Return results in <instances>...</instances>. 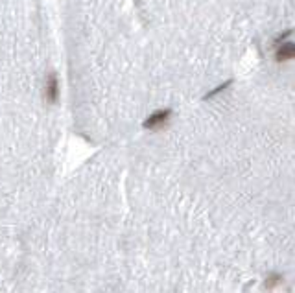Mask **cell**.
<instances>
[{"label": "cell", "mask_w": 295, "mask_h": 293, "mask_svg": "<svg viewBox=\"0 0 295 293\" xmlns=\"http://www.w3.org/2000/svg\"><path fill=\"white\" fill-rule=\"evenodd\" d=\"M44 98L48 104H55L59 100V80L54 72L48 74L46 78V85H44Z\"/></svg>", "instance_id": "cell-2"}, {"label": "cell", "mask_w": 295, "mask_h": 293, "mask_svg": "<svg viewBox=\"0 0 295 293\" xmlns=\"http://www.w3.org/2000/svg\"><path fill=\"white\" fill-rule=\"evenodd\" d=\"M294 57H295V46H294V43H292L290 39L275 46V59H277L279 63L292 61Z\"/></svg>", "instance_id": "cell-3"}, {"label": "cell", "mask_w": 295, "mask_h": 293, "mask_svg": "<svg viewBox=\"0 0 295 293\" xmlns=\"http://www.w3.org/2000/svg\"><path fill=\"white\" fill-rule=\"evenodd\" d=\"M231 83H233V80H227L225 83H222V85H218L216 89H214V91H211L209 94H205V100H209V98H214L216 94H220L222 91H225V89H227V87H229Z\"/></svg>", "instance_id": "cell-4"}, {"label": "cell", "mask_w": 295, "mask_h": 293, "mask_svg": "<svg viewBox=\"0 0 295 293\" xmlns=\"http://www.w3.org/2000/svg\"><path fill=\"white\" fill-rule=\"evenodd\" d=\"M170 116H172V111L170 109H159V111H155V113H151V115L144 120L142 126H144L146 129L155 131V129L164 128V126L170 122Z\"/></svg>", "instance_id": "cell-1"}]
</instances>
